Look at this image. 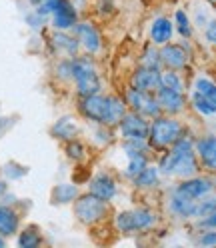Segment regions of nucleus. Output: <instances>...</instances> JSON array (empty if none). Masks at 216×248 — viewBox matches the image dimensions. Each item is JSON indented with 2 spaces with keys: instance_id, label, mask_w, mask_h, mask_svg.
<instances>
[{
  "instance_id": "f257e3e1",
  "label": "nucleus",
  "mask_w": 216,
  "mask_h": 248,
  "mask_svg": "<svg viewBox=\"0 0 216 248\" xmlns=\"http://www.w3.org/2000/svg\"><path fill=\"white\" fill-rule=\"evenodd\" d=\"M78 112L84 120L92 124H104V126L116 128L118 122L128 112L126 100L118 92H110V94H88V96H78Z\"/></svg>"
},
{
  "instance_id": "f03ea898",
  "label": "nucleus",
  "mask_w": 216,
  "mask_h": 248,
  "mask_svg": "<svg viewBox=\"0 0 216 248\" xmlns=\"http://www.w3.org/2000/svg\"><path fill=\"white\" fill-rule=\"evenodd\" d=\"M156 166L162 176H170L178 180L202 172L200 162L196 158V152H194V138L186 134L178 142H174L170 148L158 152Z\"/></svg>"
},
{
  "instance_id": "7ed1b4c3",
  "label": "nucleus",
  "mask_w": 216,
  "mask_h": 248,
  "mask_svg": "<svg viewBox=\"0 0 216 248\" xmlns=\"http://www.w3.org/2000/svg\"><path fill=\"white\" fill-rule=\"evenodd\" d=\"M188 134V126L178 116L170 114H158L156 118L150 120V130H148V144L154 152H162L170 148L174 142H178L182 136Z\"/></svg>"
},
{
  "instance_id": "20e7f679",
  "label": "nucleus",
  "mask_w": 216,
  "mask_h": 248,
  "mask_svg": "<svg viewBox=\"0 0 216 248\" xmlns=\"http://www.w3.org/2000/svg\"><path fill=\"white\" fill-rule=\"evenodd\" d=\"M72 82L78 96L102 92V76L92 56H72Z\"/></svg>"
},
{
  "instance_id": "39448f33",
  "label": "nucleus",
  "mask_w": 216,
  "mask_h": 248,
  "mask_svg": "<svg viewBox=\"0 0 216 248\" xmlns=\"http://www.w3.org/2000/svg\"><path fill=\"white\" fill-rule=\"evenodd\" d=\"M72 210H74L76 220L84 226L102 224L104 220L110 218V214H112L110 200H102L92 192L78 194V198L72 202Z\"/></svg>"
},
{
  "instance_id": "423d86ee",
  "label": "nucleus",
  "mask_w": 216,
  "mask_h": 248,
  "mask_svg": "<svg viewBox=\"0 0 216 248\" xmlns=\"http://www.w3.org/2000/svg\"><path fill=\"white\" fill-rule=\"evenodd\" d=\"M158 222V214L152 208L146 206H136L118 210L114 214V228L120 234H138V232H146L154 228Z\"/></svg>"
},
{
  "instance_id": "0eeeda50",
  "label": "nucleus",
  "mask_w": 216,
  "mask_h": 248,
  "mask_svg": "<svg viewBox=\"0 0 216 248\" xmlns=\"http://www.w3.org/2000/svg\"><path fill=\"white\" fill-rule=\"evenodd\" d=\"M122 96H124V100H126L128 110H132L136 114H142L148 120H152V118H156L158 114H162L160 104H158L156 96H154V92H144V90H138V88L128 86Z\"/></svg>"
},
{
  "instance_id": "6e6552de",
  "label": "nucleus",
  "mask_w": 216,
  "mask_h": 248,
  "mask_svg": "<svg viewBox=\"0 0 216 248\" xmlns=\"http://www.w3.org/2000/svg\"><path fill=\"white\" fill-rule=\"evenodd\" d=\"M190 46H188V40L184 42H168L164 46H160V62H162V68H168V70H178L182 72L190 64Z\"/></svg>"
},
{
  "instance_id": "1a4fd4ad",
  "label": "nucleus",
  "mask_w": 216,
  "mask_h": 248,
  "mask_svg": "<svg viewBox=\"0 0 216 248\" xmlns=\"http://www.w3.org/2000/svg\"><path fill=\"white\" fill-rule=\"evenodd\" d=\"M148 130H150V120L132 110H128L122 116V120L116 126L118 138H126V140H148Z\"/></svg>"
},
{
  "instance_id": "9d476101",
  "label": "nucleus",
  "mask_w": 216,
  "mask_h": 248,
  "mask_svg": "<svg viewBox=\"0 0 216 248\" xmlns=\"http://www.w3.org/2000/svg\"><path fill=\"white\" fill-rule=\"evenodd\" d=\"M174 190L188 196V198H202V196H208L214 192V184H212V176L210 174H194V176H188V178H180L176 184H174Z\"/></svg>"
},
{
  "instance_id": "9b49d317",
  "label": "nucleus",
  "mask_w": 216,
  "mask_h": 248,
  "mask_svg": "<svg viewBox=\"0 0 216 248\" xmlns=\"http://www.w3.org/2000/svg\"><path fill=\"white\" fill-rule=\"evenodd\" d=\"M154 96H156V100L160 104L162 114L178 116L186 110V106H188V96H186V92H182V90L160 86L156 92H154Z\"/></svg>"
},
{
  "instance_id": "f8f14e48",
  "label": "nucleus",
  "mask_w": 216,
  "mask_h": 248,
  "mask_svg": "<svg viewBox=\"0 0 216 248\" xmlns=\"http://www.w3.org/2000/svg\"><path fill=\"white\" fill-rule=\"evenodd\" d=\"M194 152L200 162V168L206 174L216 172V134H202L194 138Z\"/></svg>"
},
{
  "instance_id": "ddd939ff",
  "label": "nucleus",
  "mask_w": 216,
  "mask_h": 248,
  "mask_svg": "<svg viewBox=\"0 0 216 248\" xmlns=\"http://www.w3.org/2000/svg\"><path fill=\"white\" fill-rule=\"evenodd\" d=\"M72 30H74V36L80 42V48H84L88 54L94 56L102 50V34L92 22H86V20L80 22L78 20Z\"/></svg>"
},
{
  "instance_id": "4468645a",
  "label": "nucleus",
  "mask_w": 216,
  "mask_h": 248,
  "mask_svg": "<svg viewBox=\"0 0 216 248\" xmlns=\"http://www.w3.org/2000/svg\"><path fill=\"white\" fill-rule=\"evenodd\" d=\"M160 70L162 68H150L138 64L128 78V86L144 90V92H156L160 88Z\"/></svg>"
},
{
  "instance_id": "2eb2a0df",
  "label": "nucleus",
  "mask_w": 216,
  "mask_h": 248,
  "mask_svg": "<svg viewBox=\"0 0 216 248\" xmlns=\"http://www.w3.org/2000/svg\"><path fill=\"white\" fill-rule=\"evenodd\" d=\"M88 192L96 194L102 200H112L118 196V180L108 170H100L88 180Z\"/></svg>"
},
{
  "instance_id": "dca6fc26",
  "label": "nucleus",
  "mask_w": 216,
  "mask_h": 248,
  "mask_svg": "<svg viewBox=\"0 0 216 248\" xmlns=\"http://www.w3.org/2000/svg\"><path fill=\"white\" fill-rule=\"evenodd\" d=\"M78 22V10H76L72 0H58L52 14L50 24L54 30H72Z\"/></svg>"
},
{
  "instance_id": "f3484780",
  "label": "nucleus",
  "mask_w": 216,
  "mask_h": 248,
  "mask_svg": "<svg viewBox=\"0 0 216 248\" xmlns=\"http://www.w3.org/2000/svg\"><path fill=\"white\" fill-rule=\"evenodd\" d=\"M166 206H168V212H170L174 218L184 220V222L194 220V214H196V200L194 198H188V196H184L172 188L170 194H168Z\"/></svg>"
},
{
  "instance_id": "a211bd4d",
  "label": "nucleus",
  "mask_w": 216,
  "mask_h": 248,
  "mask_svg": "<svg viewBox=\"0 0 216 248\" xmlns=\"http://www.w3.org/2000/svg\"><path fill=\"white\" fill-rule=\"evenodd\" d=\"M148 38L154 46H164L174 38V22L170 16H156L148 26Z\"/></svg>"
},
{
  "instance_id": "6ab92c4d",
  "label": "nucleus",
  "mask_w": 216,
  "mask_h": 248,
  "mask_svg": "<svg viewBox=\"0 0 216 248\" xmlns=\"http://www.w3.org/2000/svg\"><path fill=\"white\" fill-rule=\"evenodd\" d=\"M50 46L52 50L58 54H64L68 58L76 56L80 50V42L76 36L68 34V30H54L52 36H50Z\"/></svg>"
},
{
  "instance_id": "aec40b11",
  "label": "nucleus",
  "mask_w": 216,
  "mask_h": 248,
  "mask_svg": "<svg viewBox=\"0 0 216 248\" xmlns=\"http://www.w3.org/2000/svg\"><path fill=\"white\" fill-rule=\"evenodd\" d=\"M160 176H162V174H160L158 166L154 164V162H150V164H146L134 178H130V184L134 186L136 190H144V192H148V190L158 188Z\"/></svg>"
},
{
  "instance_id": "412c9836",
  "label": "nucleus",
  "mask_w": 216,
  "mask_h": 248,
  "mask_svg": "<svg viewBox=\"0 0 216 248\" xmlns=\"http://www.w3.org/2000/svg\"><path fill=\"white\" fill-rule=\"evenodd\" d=\"M78 132H80V126H78V122H76V118H72V116L58 118L50 128V134L56 138V140H64V142L76 138Z\"/></svg>"
},
{
  "instance_id": "4be33fe9",
  "label": "nucleus",
  "mask_w": 216,
  "mask_h": 248,
  "mask_svg": "<svg viewBox=\"0 0 216 248\" xmlns=\"http://www.w3.org/2000/svg\"><path fill=\"white\" fill-rule=\"evenodd\" d=\"M20 228V216L8 204H0V236H12Z\"/></svg>"
},
{
  "instance_id": "5701e85b",
  "label": "nucleus",
  "mask_w": 216,
  "mask_h": 248,
  "mask_svg": "<svg viewBox=\"0 0 216 248\" xmlns=\"http://www.w3.org/2000/svg\"><path fill=\"white\" fill-rule=\"evenodd\" d=\"M172 22H174V32H178V36H180L182 40H190V38L194 36L192 18L188 16V12L184 10V8H176V10H174Z\"/></svg>"
},
{
  "instance_id": "b1692460",
  "label": "nucleus",
  "mask_w": 216,
  "mask_h": 248,
  "mask_svg": "<svg viewBox=\"0 0 216 248\" xmlns=\"http://www.w3.org/2000/svg\"><path fill=\"white\" fill-rule=\"evenodd\" d=\"M80 190L78 186L72 184V182H62V184H56L52 188V202L54 204H70L78 198Z\"/></svg>"
},
{
  "instance_id": "393cba45",
  "label": "nucleus",
  "mask_w": 216,
  "mask_h": 248,
  "mask_svg": "<svg viewBox=\"0 0 216 248\" xmlns=\"http://www.w3.org/2000/svg\"><path fill=\"white\" fill-rule=\"evenodd\" d=\"M192 92H196V94H200L204 100L216 106V82L214 80L206 78V76H198L192 84Z\"/></svg>"
},
{
  "instance_id": "a878e982",
  "label": "nucleus",
  "mask_w": 216,
  "mask_h": 248,
  "mask_svg": "<svg viewBox=\"0 0 216 248\" xmlns=\"http://www.w3.org/2000/svg\"><path fill=\"white\" fill-rule=\"evenodd\" d=\"M120 148H122V152H124V156H136V154L152 156L154 154L148 140H126V138H120Z\"/></svg>"
},
{
  "instance_id": "bb28decb",
  "label": "nucleus",
  "mask_w": 216,
  "mask_h": 248,
  "mask_svg": "<svg viewBox=\"0 0 216 248\" xmlns=\"http://www.w3.org/2000/svg\"><path fill=\"white\" fill-rule=\"evenodd\" d=\"M160 86L166 88H174V90H182L186 92V82H184V76L178 70H168L162 68L160 70Z\"/></svg>"
},
{
  "instance_id": "cd10ccee",
  "label": "nucleus",
  "mask_w": 216,
  "mask_h": 248,
  "mask_svg": "<svg viewBox=\"0 0 216 248\" xmlns=\"http://www.w3.org/2000/svg\"><path fill=\"white\" fill-rule=\"evenodd\" d=\"M152 162V156H146V154H136V156H126V166H124V178H134L140 170Z\"/></svg>"
},
{
  "instance_id": "c85d7f7f",
  "label": "nucleus",
  "mask_w": 216,
  "mask_h": 248,
  "mask_svg": "<svg viewBox=\"0 0 216 248\" xmlns=\"http://www.w3.org/2000/svg\"><path fill=\"white\" fill-rule=\"evenodd\" d=\"M40 242H42V236L36 226H28V228L20 230V234L16 238V244L20 248H36Z\"/></svg>"
},
{
  "instance_id": "c756f323",
  "label": "nucleus",
  "mask_w": 216,
  "mask_h": 248,
  "mask_svg": "<svg viewBox=\"0 0 216 248\" xmlns=\"http://www.w3.org/2000/svg\"><path fill=\"white\" fill-rule=\"evenodd\" d=\"M138 64L142 66H150V68H162V62H160V48L154 46L152 42H148L142 50V56H140V62Z\"/></svg>"
},
{
  "instance_id": "7c9ffc66",
  "label": "nucleus",
  "mask_w": 216,
  "mask_h": 248,
  "mask_svg": "<svg viewBox=\"0 0 216 248\" xmlns=\"http://www.w3.org/2000/svg\"><path fill=\"white\" fill-rule=\"evenodd\" d=\"M66 156L72 162H82L88 156V148L86 144L80 140V138H72V140H66Z\"/></svg>"
},
{
  "instance_id": "2f4dec72",
  "label": "nucleus",
  "mask_w": 216,
  "mask_h": 248,
  "mask_svg": "<svg viewBox=\"0 0 216 248\" xmlns=\"http://www.w3.org/2000/svg\"><path fill=\"white\" fill-rule=\"evenodd\" d=\"M188 102H190V106L194 108V110H196L200 116H214V114H216V106L210 104L208 100H204L200 94H196V92H190Z\"/></svg>"
},
{
  "instance_id": "473e14b6",
  "label": "nucleus",
  "mask_w": 216,
  "mask_h": 248,
  "mask_svg": "<svg viewBox=\"0 0 216 248\" xmlns=\"http://www.w3.org/2000/svg\"><path fill=\"white\" fill-rule=\"evenodd\" d=\"M216 210V196L208 194V196H202L196 200V214H194V220L196 218H202V216L210 214Z\"/></svg>"
},
{
  "instance_id": "72a5a7b5",
  "label": "nucleus",
  "mask_w": 216,
  "mask_h": 248,
  "mask_svg": "<svg viewBox=\"0 0 216 248\" xmlns=\"http://www.w3.org/2000/svg\"><path fill=\"white\" fill-rule=\"evenodd\" d=\"M198 232H200L198 238H196L198 246H204V248L216 246V228H212V230H198Z\"/></svg>"
},
{
  "instance_id": "f704fd0d",
  "label": "nucleus",
  "mask_w": 216,
  "mask_h": 248,
  "mask_svg": "<svg viewBox=\"0 0 216 248\" xmlns=\"http://www.w3.org/2000/svg\"><path fill=\"white\" fill-rule=\"evenodd\" d=\"M26 172H28V168H26V166H20V164H16V162H8V164L4 166V174H6V178H10V180H18V178H22Z\"/></svg>"
},
{
  "instance_id": "c9c22d12",
  "label": "nucleus",
  "mask_w": 216,
  "mask_h": 248,
  "mask_svg": "<svg viewBox=\"0 0 216 248\" xmlns=\"http://www.w3.org/2000/svg\"><path fill=\"white\" fill-rule=\"evenodd\" d=\"M194 228L196 230H212V228H216V210L206 214V216H202V218H196L194 220Z\"/></svg>"
},
{
  "instance_id": "e433bc0d",
  "label": "nucleus",
  "mask_w": 216,
  "mask_h": 248,
  "mask_svg": "<svg viewBox=\"0 0 216 248\" xmlns=\"http://www.w3.org/2000/svg\"><path fill=\"white\" fill-rule=\"evenodd\" d=\"M46 18H48V16H44V14H40L38 10H34V12H30L26 16V24L30 28H40V26L46 24Z\"/></svg>"
},
{
  "instance_id": "4c0bfd02",
  "label": "nucleus",
  "mask_w": 216,
  "mask_h": 248,
  "mask_svg": "<svg viewBox=\"0 0 216 248\" xmlns=\"http://www.w3.org/2000/svg\"><path fill=\"white\" fill-rule=\"evenodd\" d=\"M202 30H204V38H206V42L216 44V18H210Z\"/></svg>"
},
{
  "instance_id": "58836bf2",
  "label": "nucleus",
  "mask_w": 216,
  "mask_h": 248,
  "mask_svg": "<svg viewBox=\"0 0 216 248\" xmlns=\"http://www.w3.org/2000/svg\"><path fill=\"white\" fill-rule=\"evenodd\" d=\"M28 2L32 4V6H40V4H44V2H46V0H28Z\"/></svg>"
},
{
  "instance_id": "ea45409f",
  "label": "nucleus",
  "mask_w": 216,
  "mask_h": 248,
  "mask_svg": "<svg viewBox=\"0 0 216 248\" xmlns=\"http://www.w3.org/2000/svg\"><path fill=\"white\" fill-rule=\"evenodd\" d=\"M4 246H6V238L0 236V248H4Z\"/></svg>"
},
{
  "instance_id": "a19ab883",
  "label": "nucleus",
  "mask_w": 216,
  "mask_h": 248,
  "mask_svg": "<svg viewBox=\"0 0 216 248\" xmlns=\"http://www.w3.org/2000/svg\"><path fill=\"white\" fill-rule=\"evenodd\" d=\"M2 194H4V182L0 180V196H2Z\"/></svg>"
},
{
  "instance_id": "79ce46f5",
  "label": "nucleus",
  "mask_w": 216,
  "mask_h": 248,
  "mask_svg": "<svg viewBox=\"0 0 216 248\" xmlns=\"http://www.w3.org/2000/svg\"><path fill=\"white\" fill-rule=\"evenodd\" d=\"M212 184H214V192H216V172L212 174Z\"/></svg>"
},
{
  "instance_id": "37998d69",
  "label": "nucleus",
  "mask_w": 216,
  "mask_h": 248,
  "mask_svg": "<svg viewBox=\"0 0 216 248\" xmlns=\"http://www.w3.org/2000/svg\"><path fill=\"white\" fill-rule=\"evenodd\" d=\"M206 2H208L212 8H216V0H206Z\"/></svg>"
}]
</instances>
